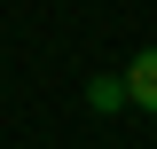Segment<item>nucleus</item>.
Returning a JSON list of instances; mask_svg holds the SVG:
<instances>
[{"mask_svg":"<svg viewBox=\"0 0 157 149\" xmlns=\"http://www.w3.org/2000/svg\"><path fill=\"white\" fill-rule=\"evenodd\" d=\"M118 86H126V102H134V110H149V118H157V47H141V55L118 71Z\"/></svg>","mask_w":157,"mask_h":149,"instance_id":"f257e3e1","label":"nucleus"},{"mask_svg":"<svg viewBox=\"0 0 157 149\" xmlns=\"http://www.w3.org/2000/svg\"><path fill=\"white\" fill-rule=\"evenodd\" d=\"M86 110H94V118L126 110V86H118V78H86Z\"/></svg>","mask_w":157,"mask_h":149,"instance_id":"f03ea898","label":"nucleus"}]
</instances>
